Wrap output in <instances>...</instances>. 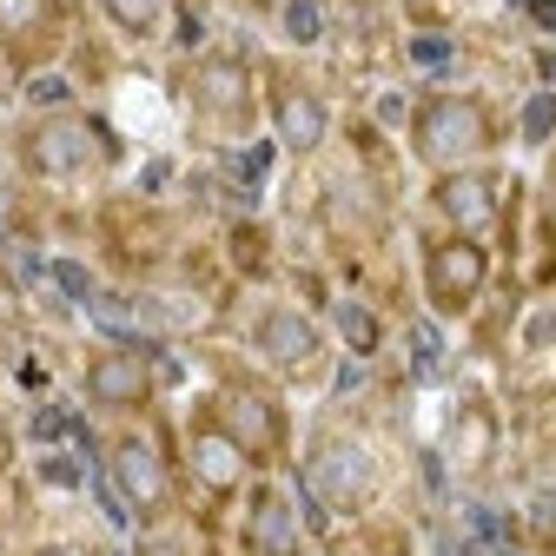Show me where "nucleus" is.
I'll return each instance as SVG.
<instances>
[{
  "instance_id": "1",
  "label": "nucleus",
  "mask_w": 556,
  "mask_h": 556,
  "mask_svg": "<svg viewBox=\"0 0 556 556\" xmlns=\"http://www.w3.org/2000/svg\"><path fill=\"white\" fill-rule=\"evenodd\" d=\"M483 147H491V119H483L477 100H431L417 113V153L431 166H457Z\"/></svg>"
},
{
  "instance_id": "2",
  "label": "nucleus",
  "mask_w": 556,
  "mask_h": 556,
  "mask_svg": "<svg viewBox=\"0 0 556 556\" xmlns=\"http://www.w3.org/2000/svg\"><path fill=\"white\" fill-rule=\"evenodd\" d=\"M27 160H34V173H80V166H93L100 160V126H87V119H47V126H34L27 132Z\"/></svg>"
},
{
  "instance_id": "3",
  "label": "nucleus",
  "mask_w": 556,
  "mask_h": 556,
  "mask_svg": "<svg viewBox=\"0 0 556 556\" xmlns=\"http://www.w3.org/2000/svg\"><path fill=\"white\" fill-rule=\"evenodd\" d=\"M425 278H431L438 312H464V305L477 299V286H483V252H477L470 239H451V245H438V252H431Z\"/></svg>"
},
{
  "instance_id": "4",
  "label": "nucleus",
  "mask_w": 556,
  "mask_h": 556,
  "mask_svg": "<svg viewBox=\"0 0 556 556\" xmlns=\"http://www.w3.org/2000/svg\"><path fill=\"white\" fill-rule=\"evenodd\" d=\"M113 477H119L126 504H132V510H147V517H153V510H166V497H173L160 451H153V444H139V438H126V444L113 451Z\"/></svg>"
},
{
  "instance_id": "5",
  "label": "nucleus",
  "mask_w": 556,
  "mask_h": 556,
  "mask_svg": "<svg viewBox=\"0 0 556 556\" xmlns=\"http://www.w3.org/2000/svg\"><path fill=\"white\" fill-rule=\"evenodd\" d=\"M305 477H312V491H318L325 504H338V510H352V504L371 491V464H365V451H352V444H325Z\"/></svg>"
},
{
  "instance_id": "6",
  "label": "nucleus",
  "mask_w": 556,
  "mask_h": 556,
  "mask_svg": "<svg viewBox=\"0 0 556 556\" xmlns=\"http://www.w3.org/2000/svg\"><path fill=\"white\" fill-rule=\"evenodd\" d=\"M147 391H153V365L139 358V352H106V358L87 371V397H93V404H113V410L139 404Z\"/></svg>"
},
{
  "instance_id": "7",
  "label": "nucleus",
  "mask_w": 556,
  "mask_h": 556,
  "mask_svg": "<svg viewBox=\"0 0 556 556\" xmlns=\"http://www.w3.org/2000/svg\"><path fill=\"white\" fill-rule=\"evenodd\" d=\"M192 470H199L205 491H232V483L245 477V444L226 425H199L192 431Z\"/></svg>"
},
{
  "instance_id": "8",
  "label": "nucleus",
  "mask_w": 556,
  "mask_h": 556,
  "mask_svg": "<svg viewBox=\"0 0 556 556\" xmlns=\"http://www.w3.org/2000/svg\"><path fill=\"white\" fill-rule=\"evenodd\" d=\"M258 352H265L271 365L299 371V365H312V358H318V331H312L299 312H271V318L258 325Z\"/></svg>"
},
{
  "instance_id": "9",
  "label": "nucleus",
  "mask_w": 556,
  "mask_h": 556,
  "mask_svg": "<svg viewBox=\"0 0 556 556\" xmlns=\"http://www.w3.org/2000/svg\"><path fill=\"white\" fill-rule=\"evenodd\" d=\"M438 205H444V219H457L464 232H477V226H491V213H497V186L483 179V173H457V179L438 186Z\"/></svg>"
},
{
  "instance_id": "10",
  "label": "nucleus",
  "mask_w": 556,
  "mask_h": 556,
  "mask_svg": "<svg viewBox=\"0 0 556 556\" xmlns=\"http://www.w3.org/2000/svg\"><path fill=\"white\" fill-rule=\"evenodd\" d=\"M219 410H226V431L245 444V457L278 444V410H271L258 391H226V404H219Z\"/></svg>"
},
{
  "instance_id": "11",
  "label": "nucleus",
  "mask_w": 556,
  "mask_h": 556,
  "mask_svg": "<svg viewBox=\"0 0 556 556\" xmlns=\"http://www.w3.org/2000/svg\"><path fill=\"white\" fill-rule=\"evenodd\" d=\"M278 139H286V147H299V153H312L318 139H325V106H318L305 87H286V93H278Z\"/></svg>"
},
{
  "instance_id": "12",
  "label": "nucleus",
  "mask_w": 556,
  "mask_h": 556,
  "mask_svg": "<svg viewBox=\"0 0 556 556\" xmlns=\"http://www.w3.org/2000/svg\"><path fill=\"white\" fill-rule=\"evenodd\" d=\"M199 100L213 106V113H245V100H252V80H245V66L239 60H205V74H199Z\"/></svg>"
},
{
  "instance_id": "13",
  "label": "nucleus",
  "mask_w": 556,
  "mask_h": 556,
  "mask_svg": "<svg viewBox=\"0 0 556 556\" xmlns=\"http://www.w3.org/2000/svg\"><path fill=\"white\" fill-rule=\"evenodd\" d=\"M252 543H258L265 556H292L299 530H292V510H286V497H258V504H252Z\"/></svg>"
},
{
  "instance_id": "14",
  "label": "nucleus",
  "mask_w": 556,
  "mask_h": 556,
  "mask_svg": "<svg viewBox=\"0 0 556 556\" xmlns=\"http://www.w3.org/2000/svg\"><path fill=\"white\" fill-rule=\"evenodd\" d=\"M483 457H491V417H483V410H464V425H457V464L477 470Z\"/></svg>"
},
{
  "instance_id": "15",
  "label": "nucleus",
  "mask_w": 556,
  "mask_h": 556,
  "mask_svg": "<svg viewBox=\"0 0 556 556\" xmlns=\"http://www.w3.org/2000/svg\"><path fill=\"white\" fill-rule=\"evenodd\" d=\"M106 14H113L126 34H153V27H160V0H106Z\"/></svg>"
},
{
  "instance_id": "16",
  "label": "nucleus",
  "mask_w": 556,
  "mask_h": 556,
  "mask_svg": "<svg viewBox=\"0 0 556 556\" xmlns=\"http://www.w3.org/2000/svg\"><path fill=\"white\" fill-rule=\"evenodd\" d=\"M47 21V0H0V34H34Z\"/></svg>"
},
{
  "instance_id": "17",
  "label": "nucleus",
  "mask_w": 556,
  "mask_h": 556,
  "mask_svg": "<svg viewBox=\"0 0 556 556\" xmlns=\"http://www.w3.org/2000/svg\"><path fill=\"white\" fill-rule=\"evenodd\" d=\"M338 325H344V338H352L358 352H371V344H378V318H371L365 305H344V312H338Z\"/></svg>"
},
{
  "instance_id": "18",
  "label": "nucleus",
  "mask_w": 556,
  "mask_h": 556,
  "mask_svg": "<svg viewBox=\"0 0 556 556\" xmlns=\"http://www.w3.org/2000/svg\"><path fill=\"white\" fill-rule=\"evenodd\" d=\"M286 27H292V40H318V8H312V0H292Z\"/></svg>"
},
{
  "instance_id": "19",
  "label": "nucleus",
  "mask_w": 556,
  "mask_h": 556,
  "mask_svg": "<svg viewBox=\"0 0 556 556\" xmlns=\"http://www.w3.org/2000/svg\"><path fill=\"white\" fill-rule=\"evenodd\" d=\"M410 60H417V66H444V60H451V40H438V34L410 40Z\"/></svg>"
},
{
  "instance_id": "20",
  "label": "nucleus",
  "mask_w": 556,
  "mask_h": 556,
  "mask_svg": "<svg viewBox=\"0 0 556 556\" xmlns=\"http://www.w3.org/2000/svg\"><path fill=\"white\" fill-rule=\"evenodd\" d=\"M549 126H556V100H530V113H523V132H530V139H543Z\"/></svg>"
},
{
  "instance_id": "21",
  "label": "nucleus",
  "mask_w": 556,
  "mask_h": 556,
  "mask_svg": "<svg viewBox=\"0 0 556 556\" xmlns=\"http://www.w3.org/2000/svg\"><path fill=\"white\" fill-rule=\"evenodd\" d=\"M53 278H60V286L74 292V299H93V286H87V271H80V265H66V258H60V265H53Z\"/></svg>"
},
{
  "instance_id": "22",
  "label": "nucleus",
  "mask_w": 556,
  "mask_h": 556,
  "mask_svg": "<svg viewBox=\"0 0 556 556\" xmlns=\"http://www.w3.org/2000/svg\"><path fill=\"white\" fill-rule=\"evenodd\" d=\"M410 344H417V365H425V371H431V365H438V331H417Z\"/></svg>"
},
{
  "instance_id": "23",
  "label": "nucleus",
  "mask_w": 556,
  "mask_h": 556,
  "mask_svg": "<svg viewBox=\"0 0 556 556\" xmlns=\"http://www.w3.org/2000/svg\"><path fill=\"white\" fill-rule=\"evenodd\" d=\"M530 14H536L543 27H556V0H530Z\"/></svg>"
},
{
  "instance_id": "24",
  "label": "nucleus",
  "mask_w": 556,
  "mask_h": 556,
  "mask_svg": "<svg viewBox=\"0 0 556 556\" xmlns=\"http://www.w3.org/2000/svg\"><path fill=\"white\" fill-rule=\"evenodd\" d=\"M47 556H74V549H47Z\"/></svg>"
}]
</instances>
